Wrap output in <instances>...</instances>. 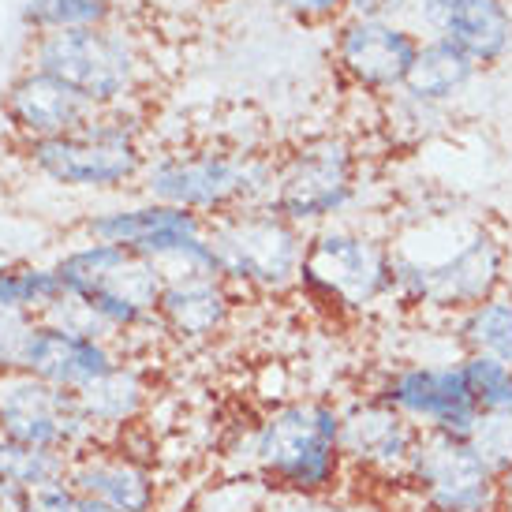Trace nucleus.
<instances>
[{
	"mask_svg": "<svg viewBox=\"0 0 512 512\" xmlns=\"http://www.w3.org/2000/svg\"><path fill=\"white\" fill-rule=\"evenodd\" d=\"M68 464H72L68 453L34 449V445H15V441L0 438V479L23 486V490H38V486L68 479Z\"/></svg>",
	"mask_w": 512,
	"mask_h": 512,
	"instance_id": "5701e85b",
	"label": "nucleus"
},
{
	"mask_svg": "<svg viewBox=\"0 0 512 512\" xmlns=\"http://www.w3.org/2000/svg\"><path fill=\"white\" fill-rule=\"evenodd\" d=\"M105 12H109L105 0H30L27 19L30 23H42V27L75 30L101 23Z\"/></svg>",
	"mask_w": 512,
	"mask_h": 512,
	"instance_id": "bb28decb",
	"label": "nucleus"
},
{
	"mask_svg": "<svg viewBox=\"0 0 512 512\" xmlns=\"http://www.w3.org/2000/svg\"><path fill=\"white\" fill-rule=\"evenodd\" d=\"M475 72L479 68L460 49H453L449 42H438V38H423L400 94L415 101V105L438 109V105H449L456 94H464L468 83L475 79Z\"/></svg>",
	"mask_w": 512,
	"mask_h": 512,
	"instance_id": "aec40b11",
	"label": "nucleus"
},
{
	"mask_svg": "<svg viewBox=\"0 0 512 512\" xmlns=\"http://www.w3.org/2000/svg\"><path fill=\"white\" fill-rule=\"evenodd\" d=\"M60 285L83 296L116 329V337L157 326L165 277L150 258L120 243H90L57 262Z\"/></svg>",
	"mask_w": 512,
	"mask_h": 512,
	"instance_id": "7ed1b4c3",
	"label": "nucleus"
},
{
	"mask_svg": "<svg viewBox=\"0 0 512 512\" xmlns=\"http://www.w3.org/2000/svg\"><path fill=\"white\" fill-rule=\"evenodd\" d=\"M255 471L299 498L333 494L348 475L341 453V408L333 400H285L262 415L247 438Z\"/></svg>",
	"mask_w": 512,
	"mask_h": 512,
	"instance_id": "f257e3e1",
	"label": "nucleus"
},
{
	"mask_svg": "<svg viewBox=\"0 0 512 512\" xmlns=\"http://www.w3.org/2000/svg\"><path fill=\"white\" fill-rule=\"evenodd\" d=\"M464 378L479 412H498V408H512V367L486 356H460Z\"/></svg>",
	"mask_w": 512,
	"mask_h": 512,
	"instance_id": "393cba45",
	"label": "nucleus"
},
{
	"mask_svg": "<svg viewBox=\"0 0 512 512\" xmlns=\"http://www.w3.org/2000/svg\"><path fill=\"white\" fill-rule=\"evenodd\" d=\"M116 363H124V359L116 356L113 341L79 337V333L38 322L34 333H30L23 374L57 385V389H68V393H83L86 385L105 378Z\"/></svg>",
	"mask_w": 512,
	"mask_h": 512,
	"instance_id": "f3484780",
	"label": "nucleus"
},
{
	"mask_svg": "<svg viewBox=\"0 0 512 512\" xmlns=\"http://www.w3.org/2000/svg\"><path fill=\"white\" fill-rule=\"evenodd\" d=\"M64 292L57 270H0V307L27 311L42 318V311Z\"/></svg>",
	"mask_w": 512,
	"mask_h": 512,
	"instance_id": "b1692460",
	"label": "nucleus"
},
{
	"mask_svg": "<svg viewBox=\"0 0 512 512\" xmlns=\"http://www.w3.org/2000/svg\"><path fill=\"white\" fill-rule=\"evenodd\" d=\"M105 4H109V0H105Z\"/></svg>",
	"mask_w": 512,
	"mask_h": 512,
	"instance_id": "f704fd0d",
	"label": "nucleus"
},
{
	"mask_svg": "<svg viewBox=\"0 0 512 512\" xmlns=\"http://www.w3.org/2000/svg\"><path fill=\"white\" fill-rule=\"evenodd\" d=\"M34 165L68 187H120L143 172V150L124 124H83L79 131L30 143Z\"/></svg>",
	"mask_w": 512,
	"mask_h": 512,
	"instance_id": "9d476101",
	"label": "nucleus"
},
{
	"mask_svg": "<svg viewBox=\"0 0 512 512\" xmlns=\"http://www.w3.org/2000/svg\"><path fill=\"white\" fill-rule=\"evenodd\" d=\"M38 64L45 75H53L57 83L75 90L90 105L124 98V90L131 86V72H135L128 45L116 34L94 27L49 34L38 49Z\"/></svg>",
	"mask_w": 512,
	"mask_h": 512,
	"instance_id": "f8f14e48",
	"label": "nucleus"
},
{
	"mask_svg": "<svg viewBox=\"0 0 512 512\" xmlns=\"http://www.w3.org/2000/svg\"><path fill=\"white\" fill-rule=\"evenodd\" d=\"M72 512H113V509H105V505H98V501L83 498V494L75 490V505H72Z\"/></svg>",
	"mask_w": 512,
	"mask_h": 512,
	"instance_id": "72a5a7b5",
	"label": "nucleus"
},
{
	"mask_svg": "<svg viewBox=\"0 0 512 512\" xmlns=\"http://www.w3.org/2000/svg\"><path fill=\"white\" fill-rule=\"evenodd\" d=\"M270 187L273 172L247 154H172L146 169L150 199L199 217H221L251 206V199H270Z\"/></svg>",
	"mask_w": 512,
	"mask_h": 512,
	"instance_id": "39448f33",
	"label": "nucleus"
},
{
	"mask_svg": "<svg viewBox=\"0 0 512 512\" xmlns=\"http://www.w3.org/2000/svg\"><path fill=\"white\" fill-rule=\"evenodd\" d=\"M75 397H79V408L86 412V419L98 427V434L109 445L113 434H120L143 415L150 393H146V382L139 370L128 367V363H116L105 378L86 385L83 393H75Z\"/></svg>",
	"mask_w": 512,
	"mask_h": 512,
	"instance_id": "412c9836",
	"label": "nucleus"
},
{
	"mask_svg": "<svg viewBox=\"0 0 512 512\" xmlns=\"http://www.w3.org/2000/svg\"><path fill=\"white\" fill-rule=\"evenodd\" d=\"M460 356H486L512 367V292H494L479 307L453 318Z\"/></svg>",
	"mask_w": 512,
	"mask_h": 512,
	"instance_id": "4be33fe9",
	"label": "nucleus"
},
{
	"mask_svg": "<svg viewBox=\"0 0 512 512\" xmlns=\"http://www.w3.org/2000/svg\"><path fill=\"white\" fill-rule=\"evenodd\" d=\"M299 285L337 311H367L393 296V247L356 228H322L307 240Z\"/></svg>",
	"mask_w": 512,
	"mask_h": 512,
	"instance_id": "423d86ee",
	"label": "nucleus"
},
{
	"mask_svg": "<svg viewBox=\"0 0 512 512\" xmlns=\"http://www.w3.org/2000/svg\"><path fill=\"white\" fill-rule=\"evenodd\" d=\"M468 441L479 449L490 468L509 471L512 468V408H498V412H479L475 427H471Z\"/></svg>",
	"mask_w": 512,
	"mask_h": 512,
	"instance_id": "a878e982",
	"label": "nucleus"
},
{
	"mask_svg": "<svg viewBox=\"0 0 512 512\" xmlns=\"http://www.w3.org/2000/svg\"><path fill=\"white\" fill-rule=\"evenodd\" d=\"M412 8V0H348L352 19H400Z\"/></svg>",
	"mask_w": 512,
	"mask_h": 512,
	"instance_id": "c756f323",
	"label": "nucleus"
},
{
	"mask_svg": "<svg viewBox=\"0 0 512 512\" xmlns=\"http://www.w3.org/2000/svg\"><path fill=\"white\" fill-rule=\"evenodd\" d=\"M501 512H512V468L501 471Z\"/></svg>",
	"mask_w": 512,
	"mask_h": 512,
	"instance_id": "473e14b6",
	"label": "nucleus"
},
{
	"mask_svg": "<svg viewBox=\"0 0 512 512\" xmlns=\"http://www.w3.org/2000/svg\"><path fill=\"white\" fill-rule=\"evenodd\" d=\"M206 240L221 281H243L255 288H288L299 281L307 240L270 206H243L232 214L210 217Z\"/></svg>",
	"mask_w": 512,
	"mask_h": 512,
	"instance_id": "20e7f679",
	"label": "nucleus"
},
{
	"mask_svg": "<svg viewBox=\"0 0 512 512\" xmlns=\"http://www.w3.org/2000/svg\"><path fill=\"white\" fill-rule=\"evenodd\" d=\"M374 397L397 408L423 434L468 438L479 419V404L471 397L460 359L456 363H408V367L389 370L374 389Z\"/></svg>",
	"mask_w": 512,
	"mask_h": 512,
	"instance_id": "9b49d317",
	"label": "nucleus"
},
{
	"mask_svg": "<svg viewBox=\"0 0 512 512\" xmlns=\"http://www.w3.org/2000/svg\"><path fill=\"white\" fill-rule=\"evenodd\" d=\"M419 42L397 19H348L337 34V64L367 94H393L412 72Z\"/></svg>",
	"mask_w": 512,
	"mask_h": 512,
	"instance_id": "4468645a",
	"label": "nucleus"
},
{
	"mask_svg": "<svg viewBox=\"0 0 512 512\" xmlns=\"http://www.w3.org/2000/svg\"><path fill=\"white\" fill-rule=\"evenodd\" d=\"M232 299L217 273L169 277L157 303V329L184 344H206L228 326Z\"/></svg>",
	"mask_w": 512,
	"mask_h": 512,
	"instance_id": "a211bd4d",
	"label": "nucleus"
},
{
	"mask_svg": "<svg viewBox=\"0 0 512 512\" xmlns=\"http://www.w3.org/2000/svg\"><path fill=\"white\" fill-rule=\"evenodd\" d=\"M400 490L419 512H501V475L460 434H423Z\"/></svg>",
	"mask_w": 512,
	"mask_h": 512,
	"instance_id": "0eeeda50",
	"label": "nucleus"
},
{
	"mask_svg": "<svg viewBox=\"0 0 512 512\" xmlns=\"http://www.w3.org/2000/svg\"><path fill=\"white\" fill-rule=\"evenodd\" d=\"M292 15H303V19H326V15H337L348 8V0H281Z\"/></svg>",
	"mask_w": 512,
	"mask_h": 512,
	"instance_id": "7c9ffc66",
	"label": "nucleus"
},
{
	"mask_svg": "<svg viewBox=\"0 0 512 512\" xmlns=\"http://www.w3.org/2000/svg\"><path fill=\"white\" fill-rule=\"evenodd\" d=\"M38 326V318L27 311H4L0 307V382L23 374V359H27L30 333Z\"/></svg>",
	"mask_w": 512,
	"mask_h": 512,
	"instance_id": "cd10ccee",
	"label": "nucleus"
},
{
	"mask_svg": "<svg viewBox=\"0 0 512 512\" xmlns=\"http://www.w3.org/2000/svg\"><path fill=\"white\" fill-rule=\"evenodd\" d=\"M0 438L34 449L79 456L105 445L98 427L79 408V397L30 374H15L0 382Z\"/></svg>",
	"mask_w": 512,
	"mask_h": 512,
	"instance_id": "1a4fd4ad",
	"label": "nucleus"
},
{
	"mask_svg": "<svg viewBox=\"0 0 512 512\" xmlns=\"http://www.w3.org/2000/svg\"><path fill=\"white\" fill-rule=\"evenodd\" d=\"M75 505V486L68 479L49 486H38L27 494V512H72Z\"/></svg>",
	"mask_w": 512,
	"mask_h": 512,
	"instance_id": "c85d7f7f",
	"label": "nucleus"
},
{
	"mask_svg": "<svg viewBox=\"0 0 512 512\" xmlns=\"http://www.w3.org/2000/svg\"><path fill=\"white\" fill-rule=\"evenodd\" d=\"M68 483L83 498L98 501L113 512H154L157 509V475L135 453L98 445L72 456Z\"/></svg>",
	"mask_w": 512,
	"mask_h": 512,
	"instance_id": "dca6fc26",
	"label": "nucleus"
},
{
	"mask_svg": "<svg viewBox=\"0 0 512 512\" xmlns=\"http://www.w3.org/2000/svg\"><path fill=\"white\" fill-rule=\"evenodd\" d=\"M90 101H83L75 90L57 83L53 75H30L23 83L12 86L8 94V116L19 131H27L30 139H57L68 131H79L90 124Z\"/></svg>",
	"mask_w": 512,
	"mask_h": 512,
	"instance_id": "6ab92c4d",
	"label": "nucleus"
},
{
	"mask_svg": "<svg viewBox=\"0 0 512 512\" xmlns=\"http://www.w3.org/2000/svg\"><path fill=\"white\" fill-rule=\"evenodd\" d=\"M359 157L344 139H311L288 157L281 169H273L270 206L292 225H322L337 217L356 199Z\"/></svg>",
	"mask_w": 512,
	"mask_h": 512,
	"instance_id": "6e6552de",
	"label": "nucleus"
},
{
	"mask_svg": "<svg viewBox=\"0 0 512 512\" xmlns=\"http://www.w3.org/2000/svg\"><path fill=\"white\" fill-rule=\"evenodd\" d=\"M419 438L423 430L374 393L341 408V453L348 471H363L370 479L404 486Z\"/></svg>",
	"mask_w": 512,
	"mask_h": 512,
	"instance_id": "ddd939ff",
	"label": "nucleus"
},
{
	"mask_svg": "<svg viewBox=\"0 0 512 512\" xmlns=\"http://www.w3.org/2000/svg\"><path fill=\"white\" fill-rule=\"evenodd\" d=\"M408 12L427 38L449 42L475 68L498 64L512 49V15L505 0H412Z\"/></svg>",
	"mask_w": 512,
	"mask_h": 512,
	"instance_id": "2eb2a0df",
	"label": "nucleus"
},
{
	"mask_svg": "<svg viewBox=\"0 0 512 512\" xmlns=\"http://www.w3.org/2000/svg\"><path fill=\"white\" fill-rule=\"evenodd\" d=\"M393 247V296L408 307L453 314L479 307L483 299L501 292L505 281V243L486 225H471L460 240L449 243L441 255H412L397 243Z\"/></svg>",
	"mask_w": 512,
	"mask_h": 512,
	"instance_id": "f03ea898",
	"label": "nucleus"
},
{
	"mask_svg": "<svg viewBox=\"0 0 512 512\" xmlns=\"http://www.w3.org/2000/svg\"><path fill=\"white\" fill-rule=\"evenodd\" d=\"M27 494L30 490H23V486L0 479V512H27Z\"/></svg>",
	"mask_w": 512,
	"mask_h": 512,
	"instance_id": "2f4dec72",
	"label": "nucleus"
}]
</instances>
